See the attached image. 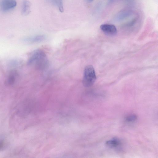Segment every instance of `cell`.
Wrapping results in <instances>:
<instances>
[{"mask_svg": "<svg viewBox=\"0 0 158 158\" xmlns=\"http://www.w3.org/2000/svg\"><path fill=\"white\" fill-rule=\"evenodd\" d=\"M27 64L33 65L38 69L45 68L48 64V60L44 52L42 50L37 49L31 53L28 59Z\"/></svg>", "mask_w": 158, "mask_h": 158, "instance_id": "cell-1", "label": "cell"}, {"mask_svg": "<svg viewBox=\"0 0 158 158\" xmlns=\"http://www.w3.org/2000/svg\"><path fill=\"white\" fill-rule=\"evenodd\" d=\"M96 78L95 72L93 66L89 65L85 67L82 81L84 86L86 87L92 86L95 82Z\"/></svg>", "mask_w": 158, "mask_h": 158, "instance_id": "cell-2", "label": "cell"}, {"mask_svg": "<svg viewBox=\"0 0 158 158\" xmlns=\"http://www.w3.org/2000/svg\"><path fill=\"white\" fill-rule=\"evenodd\" d=\"M15 0H2L0 3V8L3 12H6L14 8L16 6Z\"/></svg>", "mask_w": 158, "mask_h": 158, "instance_id": "cell-3", "label": "cell"}, {"mask_svg": "<svg viewBox=\"0 0 158 158\" xmlns=\"http://www.w3.org/2000/svg\"><path fill=\"white\" fill-rule=\"evenodd\" d=\"M101 30L105 34L110 35H114L117 32L116 27L114 25L109 24H104L100 26Z\"/></svg>", "mask_w": 158, "mask_h": 158, "instance_id": "cell-4", "label": "cell"}, {"mask_svg": "<svg viewBox=\"0 0 158 158\" xmlns=\"http://www.w3.org/2000/svg\"><path fill=\"white\" fill-rule=\"evenodd\" d=\"M132 11L129 9H124L118 12L115 15V19L116 21H121L128 18L132 14Z\"/></svg>", "mask_w": 158, "mask_h": 158, "instance_id": "cell-5", "label": "cell"}, {"mask_svg": "<svg viewBox=\"0 0 158 158\" xmlns=\"http://www.w3.org/2000/svg\"><path fill=\"white\" fill-rule=\"evenodd\" d=\"M45 36L43 35H39L25 38L23 41L25 43H33L42 41L45 40Z\"/></svg>", "mask_w": 158, "mask_h": 158, "instance_id": "cell-6", "label": "cell"}, {"mask_svg": "<svg viewBox=\"0 0 158 158\" xmlns=\"http://www.w3.org/2000/svg\"><path fill=\"white\" fill-rule=\"evenodd\" d=\"M31 6V4L29 1L27 0L23 1L22 9V13L23 15H27L30 13Z\"/></svg>", "mask_w": 158, "mask_h": 158, "instance_id": "cell-7", "label": "cell"}, {"mask_svg": "<svg viewBox=\"0 0 158 158\" xmlns=\"http://www.w3.org/2000/svg\"><path fill=\"white\" fill-rule=\"evenodd\" d=\"M120 143V141L119 139L117 138H114L106 141V144L109 148H114L119 145Z\"/></svg>", "mask_w": 158, "mask_h": 158, "instance_id": "cell-8", "label": "cell"}, {"mask_svg": "<svg viewBox=\"0 0 158 158\" xmlns=\"http://www.w3.org/2000/svg\"><path fill=\"white\" fill-rule=\"evenodd\" d=\"M49 3L56 6L61 12L64 11V7L62 0H46Z\"/></svg>", "mask_w": 158, "mask_h": 158, "instance_id": "cell-9", "label": "cell"}, {"mask_svg": "<svg viewBox=\"0 0 158 158\" xmlns=\"http://www.w3.org/2000/svg\"><path fill=\"white\" fill-rule=\"evenodd\" d=\"M16 73L15 72L12 71L10 74L6 81V83L8 85H10L14 83L15 80Z\"/></svg>", "mask_w": 158, "mask_h": 158, "instance_id": "cell-10", "label": "cell"}, {"mask_svg": "<svg viewBox=\"0 0 158 158\" xmlns=\"http://www.w3.org/2000/svg\"><path fill=\"white\" fill-rule=\"evenodd\" d=\"M137 118V117L135 114H131L127 116L126 118V120L128 122H133Z\"/></svg>", "mask_w": 158, "mask_h": 158, "instance_id": "cell-11", "label": "cell"}, {"mask_svg": "<svg viewBox=\"0 0 158 158\" xmlns=\"http://www.w3.org/2000/svg\"><path fill=\"white\" fill-rule=\"evenodd\" d=\"M137 21V18H134L130 21L129 22L127 23L126 24V26L127 27H131L133 26L136 23Z\"/></svg>", "mask_w": 158, "mask_h": 158, "instance_id": "cell-12", "label": "cell"}, {"mask_svg": "<svg viewBox=\"0 0 158 158\" xmlns=\"http://www.w3.org/2000/svg\"><path fill=\"white\" fill-rule=\"evenodd\" d=\"M4 143L3 142L1 141H0V150L4 148Z\"/></svg>", "mask_w": 158, "mask_h": 158, "instance_id": "cell-13", "label": "cell"}, {"mask_svg": "<svg viewBox=\"0 0 158 158\" xmlns=\"http://www.w3.org/2000/svg\"><path fill=\"white\" fill-rule=\"evenodd\" d=\"M116 0H108V3L109 4L111 3L114 2Z\"/></svg>", "mask_w": 158, "mask_h": 158, "instance_id": "cell-14", "label": "cell"}, {"mask_svg": "<svg viewBox=\"0 0 158 158\" xmlns=\"http://www.w3.org/2000/svg\"><path fill=\"white\" fill-rule=\"evenodd\" d=\"M94 0H87V2H92Z\"/></svg>", "mask_w": 158, "mask_h": 158, "instance_id": "cell-15", "label": "cell"}, {"mask_svg": "<svg viewBox=\"0 0 158 158\" xmlns=\"http://www.w3.org/2000/svg\"><path fill=\"white\" fill-rule=\"evenodd\" d=\"M125 0V1H131V0Z\"/></svg>", "mask_w": 158, "mask_h": 158, "instance_id": "cell-16", "label": "cell"}]
</instances>
